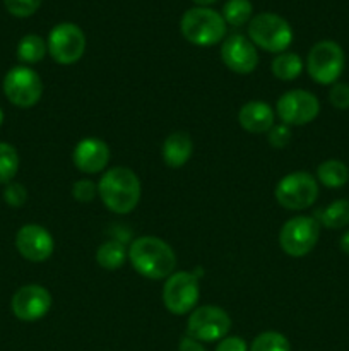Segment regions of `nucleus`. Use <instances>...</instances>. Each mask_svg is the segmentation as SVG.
Wrapping results in <instances>:
<instances>
[{"mask_svg":"<svg viewBox=\"0 0 349 351\" xmlns=\"http://www.w3.org/2000/svg\"><path fill=\"white\" fill-rule=\"evenodd\" d=\"M129 261L133 269L147 280H166L174 273L177 254L159 237H139L130 243Z\"/></svg>","mask_w":349,"mask_h":351,"instance_id":"1","label":"nucleus"},{"mask_svg":"<svg viewBox=\"0 0 349 351\" xmlns=\"http://www.w3.org/2000/svg\"><path fill=\"white\" fill-rule=\"evenodd\" d=\"M142 185L135 171L125 167L109 168L98 182V195L106 209L115 215H129L137 208Z\"/></svg>","mask_w":349,"mask_h":351,"instance_id":"2","label":"nucleus"},{"mask_svg":"<svg viewBox=\"0 0 349 351\" xmlns=\"http://www.w3.org/2000/svg\"><path fill=\"white\" fill-rule=\"evenodd\" d=\"M226 21L209 7H192L185 10L180 21V31L188 43L195 47H212L226 38Z\"/></svg>","mask_w":349,"mask_h":351,"instance_id":"3","label":"nucleus"},{"mask_svg":"<svg viewBox=\"0 0 349 351\" xmlns=\"http://www.w3.org/2000/svg\"><path fill=\"white\" fill-rule=\"evenodd\" d=\"M248 40L269 53H283L293 43V29L279 14L260 12L248 23Z\"/></svg>","mask_w":349,"mask_h":351,"instance_id":"4","label":"nucleus"},{"mask_svg":"<svg viewBox=\"0 0 349 351\" xmlns=\"http://www.w3.org/2000/svg\"><path fill=\"white\" fill-rule=\"evenodd\" d=\"M344 50L332 40L318 41L308 51L307 71L317 84H335L344 71Z\"/></svg>","mask_w":349,"mask_h":351,"instance_id":"5","label":"nucleus"},{"mask_svg":"<svg viewBox=\"0 0 349 351\" xmlns=\"http://www.w3.org/2000/svg\"><path fill=\"white\" fill-rule=\"evenodd\" d=\"M276 201L289 211H303L318 199V182L308 171H293L276 185Z\"/></svg>","mask_w":349,"mask_h":351,"instance_id":"6","label":"nucleus"},{"mask_svg":"<svg viewBox=\"0 0 349 351\" xmlns=\"http://www.w3.org/2000/svg\"><path fill=\"white\" fill-rule=\"evenodd\" d=\"M198 278L201 273L194 274L188 271H178L166 278L163 287V304L170 314L185 315L194 311L201 297Z\"/></svg>","mask_w":349,"mask_h":351,"instance_id":"7","label":"nucleus"},{"mask_svg":"<svg viewBox=\"0 0 349 351\" xmlns=\"http://www.w3.org/2000/svg\"><path fill=\"white\" fill-rule=\"evenodd\" d=\"M3 95L17 108H33L43 95L40 74L26 65L12 67L3 77Z\"/></svg>","mask_w":349,"mask_h":351,"instance_id":"8","label":"nucleus"},{"mask_svg":"<svg viewBox=\"0 0 349 351\" xmlns=\"http://www.w3.org/2000/svg\"><path fill=\"white\" fill-rule=\"evenodd\" d=\"M320 237V223L311 216L287 219L279 232V245L289 257H305L315 249Z\"/></svg>","mask_w":349,"mask_h":351,"instance_id":"9","label":"nucleus"},{"mask_svg":"<svg viewBox=\"0 0 349 351\" xmlns=\"http://www.w3.org/2000/svg\"><path fill=\"white\" fill-rule=\"evenodd\" d=\"M231 329L228 312L216 305H202L192 311L187 321V336L201 343H214L226 338Z\"/></svg>","mask_w":349,"mask_h":351,"instance_id":"10","label":"nucleus"},{"mask_svg":"<svg viewBox=\"0 0 349 351\" xmlns=\"http://www.w3.org/2000/svg\"><path fill=\"white\" fill-rule=\"evenodd\" d=\"M48 53L57 64L72 65L82 58L86 51L84 31L74 23H60L50 31L47 40Z\"/></svg>","mask_w":349,"mask_h":351,"instance_id":"11","label":"nucleus"},{"mask_svg":"<svg viewBox=\"0 0 349 351\" xmlns=\"http://www.w3.org/2000/svg\"><path fill=\"white\" fill-rule=\"evenodd\" d=\"M277 117L287 127L308 125L320 113V101L305 89H291L284 93L276 103Z\"/></svg>","mask_w":349,"mask_h":351,"instance_id":"12","label":"nucleus"},{"mask_svg":"<svg viewBox=\"0 0 349 351\" xmlns=\"http://www.w3.org/2000/svg\"><path fill=\"white\" fill-rule=\"evenodd\" d=\"M10 308L19 321H40L50 312L51 293L41 285H26L14 293Z\"/></svg>","mask_w":349,"mask_h":351,"instance_id":"13","label":"nucleus"},{"mask_svg":"<svg viewBox=\"0 0 349 351\" xmlns=\"http://www.w3.org/2000/svg\"><path fill=\"white\" fill-rule=\"evenodd\" d=\"M221 58L226 67L235 74H252L259 65L257 47L243 34H229L222 40Z\"/></svg>","mask_w":349,"mask_h":351,"instance_id":"14","label":"nucleus"},{"mask_svg":"<svg viewBox=\"0 0 349 351\" xmlns=\"http://www.w3.org/2000/svg\"><path fill=\"white\" fill-rule=\"evenodd\" d=\"M17 252L29 263H44L55 250V240L47 228L40 225L21 226L16 235Z\"/></svg>","mask_w":349,"mask_h":351,"instance_id":"15","label":"nucleus"},{"mask_svg":"<svg viewBox=\"0 0 349 351\" xmlns=\"http://www.w3.org/2000/svg\"><path fill=\"white\" fill-rule=\"evenodd\" d=\"M72 161H74V167L82 173H101L108 167L109 161L108 144L98 137H84L75 144Z\"/></svg>","mask_w":349,"mask_h":351,"instance_id":"16","label":"nucleus"},{"mask_svg":"<svg viewBox=\"0 0 349 351\" xmlns=\"http://www.w3.org/2000/svg\"><path fill=\"white\" fill-rule=\"evenodd\" d=\"M238 123L250 134H267L274 125V110L266 101H248L240 108Z\"/></svg>","mask_w":349,"mask_h":351,"instance_id":"17","label":"nucleus"},{"mask_svg":"<svg viewBox=\"0 0 349 351\" xmlns=\"http://www.w3.org/2000/svg\"><path fill=\"white\" fill-rule=\"evenodd\" d=\"M163 160L166 167L170 168H181L188 163L194 153V143L192 137L187 132H178L170 134L163 143Z\"/></svg>","mask_w":349,"mask_h":351,"instance_id":"18","label":"nucleus"},{"mask_svg":"<svg viewBox=\"0 0 349 351\" xmlns=\"http://www.w3.org/2000/svg\"><path fill=\"white\" fill-rule=\"evenodd\" d=\"M127 261H129V250H125L123 243L118 242V240L103 242L101 245L98 247V250H96V263H98L103 269H120Z\"/></svg>","mask_w":349,"mask_h":351,"instance_id":"19","label":"nucleus"},{"mask_svg":"<svg viewBox=\"0 0 349 351\" xmlns=\"http://www.w3.org/2000/svg\"><path fill=\"white\" fill-rule=\"evenodd\" d=\"M270 69H272L274 77L279 79V81L289 82L300 77V74L303 72V60H301V57L298 53L283 51V53L274 57Z\"/></svg>","mask_w":349,"mask_h":351,"instance_id":"20","label":"nucleus"},{"mask_svg":"<svg viewBox=\"0 0 349 351\" xmlns=\"http://www.w3.org/2000/svg\"><path fill=\"white\" fill-rule=\"evenodd\" d=\"M317 180L328 189H339L349 180V170L341 160H325L318 165Z\"/></svg>","mask_w":349,"mask_h":351,"instance_id":"21","label":"nucleus"},{"mask_svg":"<svg viewBox=\"0 0 349 351\" xmlns=\"http://www.w3.org/2000/svg\"><path fill=\"white\" fill-rule=\"evenodd\" d=\"M325 228L341 230L349 225V201L348 199H337L331 202L325 209L318 213V219Z\"/></svg>","mask_w":349,"mask_h":351,"instance_id":"22","label":"nucleus"},{"mask_svg":"<svg viewBox=\"0 0 349 351\" xmlns=\"http://www.w3.org/2000/svg\"><path fill=\"white\" fill-rule=\"evenodd\" d=\"M48 53L47 41L38 34H26L17 45V58L23 64H38Z\"/></svg>","mask_w":349,"mask_h":351,"instance_id":"23","label":"nucleus"},{"mask_svg":"<svg viewBox=\"0 0 349 351\" xmlns=\"http://www.w3.org/2000/svg\"><path fill=\"white\" fill-rule=\"evenodd\" d=\"M222 19L229 26L240 27L250 23L253 17V5L250 0H228L222 7Z\"/></svg>","mask_w":349,"mask_h":351,"instance_id":"24","label":"nucleus"},{"mask_svg":"<svg viewBox=\"0 0 349 351\" xmlns=\"http://www.w3.org/2000/svg\"><path fill=\"white\" fill-rule=\"evenodd\" d=\"M19 170V154L9 143H0V184H10Z\"/></svg>","mask_w":349,"mask_h":351,"instance_id":"25","label":"nucleus"},{"mask_svg":"<svg viewBox=\"0 0 349 351\" xmlns=\"http://www.w3.org/2000/svg\"><path fill=\"white\" fill-rule=\"evenodd\" d=\"M250 351H291V345L281 332L266 331L253 339Z\"/></svg>","mask_w":349,"mask_h":351,"instance_id":"26","label":"nucleus"},{"mask_svg":"<svg viewBox=\"0 0 349 351\" xmlns=\"http://www.w3.org/2000/svg\"><path fill=\"white\" fill-rule=\"evenodd\" d=\"M96 195H98V184H94L89 178H81V180L74 182V185H72V197L77 202L88 204Z\"/></svg>","mask_w":349,"mask_h":351,"instance_id":"27","label":"nucleus"},{"mask_svg":"<svg viewBox=\"0 0 349 351\" xmlns=\"http://www.w3.org/2000/svg\"><path fill=\"white\" fill-rule=\"evenodd\" d=\"M3 5L12 16L29 17L40 9L41 0H3Z\"/></svg>","mask_w":349,"mask_h":351,"instance_id":"28","label":"nucleus"},{"mask_svg":"<svg viewBox=\"0 0 349 351\" xmlns=\"http://www.w3.org/2000/svg\"><path fill=\"white\" fill-rule=\"evenodd\" d=\"M291 129L286 123H274L272 129L267 132V141L274 149H283L291 143Z\"/></svg>","mask_w":349,"mask_h":351,"instance_id":"29","label":"nucleus"},{"mask_svg":"<svg viewBox=\"0 0 349 351\" xmlns=\"http://www.w3.org/2000/svg\"><path fill=\"white\" fill-rule=\"evenodd\" d=\"M3 199H5V202L10 208H23L27 201L26 187L21 184H16V182H10L3 189Z\"/></svg>","mask_w":349,"mask_h":351,"instance_id":"30","label":"nucleus"},{"mask_svg":"<svg viewBox=\"0 0 349 351\" xmlns=\"http://www.w3.org/2000/svg\"><path fill=\"white\" fill-rule=\"evenodd\" d=\"M328 99H331L334 108L348 110L349 108V84H344V82H335V84H332L331 93H328Z\"/></svg>","mask_w":349,"mask_h":351,"instance_id":"31","label":"nucleus"},{"mask_svg":"<svg viewBox=\"0 0 349 351\" xmlns=\"http://www.w3.org/2000/svg\"><path fill=\"white\" fill-rule=\"evenodd\" d=\"M216 351H246V343L238 336H226L218 343Z\"/></svg>","mask_w":349,"mask_h":351,"instance_id":"32","label":"nucleus"},{"mask_svg":"<svg viewBox=\"0 0 349 351\" xmlns=\"http://www.w3.org/2000/svg\"><path fill=\"white\" fill-rule=\"evenodd\" d=\"M178 351H207V350L202 346L201 341L190 338V336H185V338H181L180 345H178Z\"/></svg>","mask_w":349,"mask_h":351,"instance_id":"33","label":"nucleus"},{"mask_svg":"<svg viewBox=\"0 0 349 351\" xmlns=\"http://www.w3.org/2000/svg\"><path fill=\"white\" fill-rule=\"evenodd\" d=\"M339 247H341L342 252L349 256V230L346 233H342L341 240H339Z\"/></svg>","mask_w":349,"mask_h":351,"instance_id":"34","label":"nucleus"},{"mask_svg":"<svg viewBox=\"0 0 349 351\" xmlns=\"http://www.w3.org/2000/svg\"><path fill=\"white\" fill-rule=\"evenodd\" d=\"M192 2H194L197 7H207V5H212L216 0H192Z\"/></svg>","mask_w":349,"mask_h":351,"instance_id":"35","label":"nucleus"},{"mask_svg":"<svg viewBox=\"0 0 349 351\" xmlns=\"http://www.w3.org/2000/svg\"><path fill=\"white\" fill-rule=\"evenodd\" d=\"M2 122H3V112L2 108H0V125H2Z\"/></svg>","mask_w":349,"mask_h":351,"instance_id":"36","label":"nucleus"}]
</instances>
